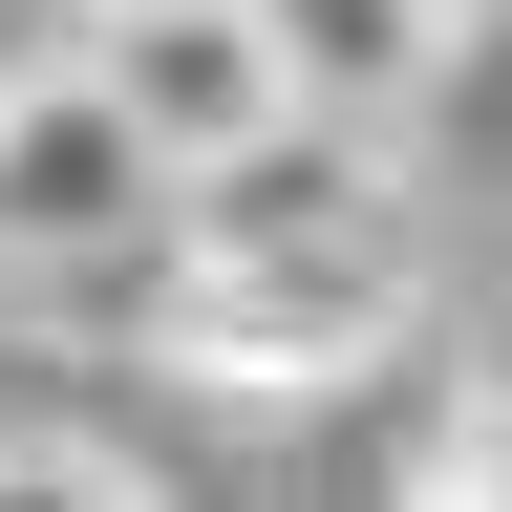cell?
Masks as SVG:
<instances>
[{"instance_id":"6","label":"cell","mask_w":512,"mask_h":512,"mask_svg":"<svg viewBox=\"0 0 512 512\" xmlns=\"http://www.w3.org/2000/svg\"><path fill=\"white\" fill-rule=\"evenodd\" d=\"M43 43H86V0H0V86H22Z\"/></svg>"},{"instance_id":"3","label":"cell","mask_w":512,"mask_h":512,"mask_svg":"<svg viewBox=\"0 0 512 512\" xmlns=\"http://www.w3.org/2000/svg\"><path fill=\"white\" fill-rule=\"evenodd\" d=\"M86 64L128 86V128H150L171 171H214L235 128H278V107H299L278 0H86Z\"/></svg>"},{"instance_id":"1","label":"cell","mask_w":512,"mask_h":512,"mask_svg":"<svg viewBox=\"0 0 512 512\" xmlns=\"http://www.w3.org/2000/svg\"><path fill=\"white\" fill-rule=\"evenodd\" d=\"M427 256L406 214H342V235H171V299H150V363L171 384H235V406H299V384H363L406 342Z\"/></svg>"},{"instance_id":"5","label":"cell","mask_w":512,"mask_h":512,"mask_svg":"<svg viewBox=\"0 0 512 512\" xmlns=\"http://www.w3.org/2000/svg\"><path fill=\"white\" fill-rule=\"evenodd\" d=\"M278 43H299V86L320 107H406L448 43H470V0H278Z\"/></svg>"},{"instance_id":"4","label":"cell","mask_w":512,"mask_h":512,"mask_svg":"<svg viewBox=\"0 0 512 512\" xmlns=\"http://www.w3.org/2000/svg\"><path fill=\"white\" fill-rule=\"evenodd\" d=\"M342 214H406V171H384V107H278L235 128L214 171H171V235H342Z\"/></svg>"},{"instance_id":"2","label":"cell","mask_w":512,"mask_h":512,"mask_svg":"<svg viewBox=\"0 0 512 512\" xmlns=\"http://www.w3.org/2000/svg\"><path fill=\"white\" fill-rule=\"evenodd\" d=\"M171 235V150L128 128V86L86 43H43L22 86H0V256H43V278H86V256Z\"/></svg>"}]
</instances>
